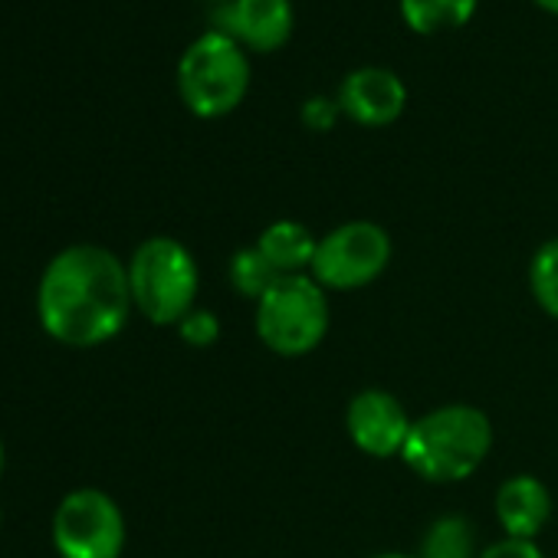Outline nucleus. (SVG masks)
I'll return each instance as SVG.
<instances>
[{"label": "nucleus", "mask_w": 558, "mask_h": 558, "mask_svg": "<svg viewBox=\"0 0 558 558\" xmlns=\"http://www.w3.org/2000/svg\"><path fill=\"white\" fill-rule=\"evenodd\" d=\"M480 0H401V17L404 24L421 34V37H434V34H447V31H460L470 24V17L476 14Z\"/></svg>", "instance_id": "13"}, {"label": "nucleus", "mask_w": 558, "mask_h": 558, "mask_svg": "<svg viewBox=\"0 0 558 558\" xmlns=\"http://www.w3.org/2000/svg\"><path fill=\"white\" fill-rule=\"evenodd\" d=\"M0 519H4V515H0Z\"/></svg>", "instance_id": "24"}, {"label": "nucleus", "mask_w": 558, "mask_h": 558, "mask_svg": "<svg viewBox=\"0 0 558 558\" xmlns=\"http://www.w3.org/2000/svg\"><path fill=\"white\" fill-rule=\"evenodd\" d=\"M129 263L96 243L60 250L37 290V316L50 339L70 349H96L112 342L132 313Z\"/></svg>", "instance_id": "1"}, {"label": "nucleus", "mask_w": 558, "mask_h": 558, "mask_svg": "<svg viewBox=\"0 0 558 558\" xmlns=\"http://www.w3.org/2000/svg\"><path fill=\"white\" fill-rule=\"evenodd\" d=\"M411 421L414 417L404 411V404L385 388H365L345 408V430L352 444L372 460L401 457L411 434Z\"/></svg>", "instance_id": "9"}, {"label": "nucleus", "mask_w": 558, "mask_h": 558, "mask_svg": "<svg viewBox=\"0 0 558 558\" xmlns=\"http://www.w3.org/2000/svg\"><path fill=\"white\" fill-rule=\"evenodd\" d=\"M535 4H538L542 11H548V14H555V17H558V0H535Z\"/></svg>", "instance_id": "20"}, {"label": "nucleus", "mask_w": 558, "mask_h": 558, "mask_svg": "<svg viewBox=\"0 0 558 558\" xmlns=\"http://www.w3.org/2000/svg\"><path fill=\"white\" fill-rule=\"evenodd\" d=\"M246 89L250 57L236 40L217 31H204L178 60V93L197 119L230 116L246 99Z\"/></svg>", "instance_id": "5"}, {"label": "nucleus", "mask_w": 558, "mask_h": 558, "mask_svg": "<svg viewBox=\"0 0 558 558\" xmlns=\"http://www.w3.org/2000/svg\"><path fill=\"white\" fill-rule=\"evenodd\" d=\"M293 27H296L293 0H227V4H214L207 31L236 40L243 50L276 53L279 47L290 44Z\"/></svg>", "instance_id": "8"}, {"label": "nucleus", "mask_w": 558, "mask_h": 558, "mask_svg": "<svg viewBox=\"0 0 558 558\" xmlns=\"http://www.w3.org/2000/svg\"><path fill=\"white\" fill-rule=\"evenodd\" d=\"M493 450V421L473 404H440L411 421L401 460L427 483L473 476Z\"/></svg>", "instance_id": "2"}, {"label": "nucleus", "mask_w": 558, "mask_h": 558, "mask_svg": "<svg viewBox=\"0 0 558 558\" xmlns=\"http://www.w3.org/2000/svg\"><path fill=\"white\" fill-rule=\"evenodd\" d=\"M129 290L135 310L151 326H178L197 310L201 272L194 253L174 236H148L129 259Z\"/></svg>", "instance_id": "4"}, {"label": "nucleus", "mask_w": 558, "mask_h": 558, "mask_svg": "<svg viewBox=\"0 0 558 558\" xmlns=\"http://www.w3.org/2000/svg\"><path fill=\"white\" fill-rule=\"evenodd\" d=\"M529 290L535 306L548 319H558V236L535 246L529 259Z\"/></svg>", "instance_id": "16"}, {"label": "nucleus", "mask_w": 558, "mask_h": 558, "mask_svg": "<svg viewBox=\"0 0 558 558\" xmlns=\"http://www.w3.org/2000/svg\"><path fill=\"white\" fill-rule=\"evenodd\" d=\"M342 112L365 129H385L404 116L408 86L388 66H359L339 86Z\"/></svg>", "instance_id": "10"}, {"label": "nucleus", "mask_w": 558, "mask_h": 558, "mask_svg": "<svg viewBox=\"0 0 558 558\" xmlns=\"http://www.w3.org/2000/svg\"><path fill=\"white\" fill-rule=\"evenodd\" d=\"M53 548L60 558H122L125 515L119 502L96 486L66 493L53 512Z\"/></svg>", "instance_id": "7"}, {"label": "nucleus", "mask_w": 558, "mask_h": 558, "mask_svg": "<svg viewBox=\"0 0 558 558\" xmlns=\"http://www.w3.org/2000/svg\"><path fill=\"white\" fill-rule=\"evenodd\" d=\"M551 509V489L532 473H515L496 489V519L509 538L535 542L538 532L548 525Z\"/></svg>", "instance_id": "11"}, {"label": "nucleus", "mask_w": 558, "mask_h": 558, "mask_svg": "<svg viewBox=\"0 0 558 558\" xmlns=\"http://www.w3.org/2000/svg\"><path fill=\"white\" fill-rule=\"evenodd\" d=\"M329 293L310 272L279 276L253 303L256 339L279 359H303L316 352L329 336Z\"/></svg>", "instance_id": "3"}, {"label": "nucleus", "mask_w": 558, "mask_h": 558, "mask_svg": "<svg viewBox=\"0 0 558 558\" xmlns=\"http://www.w3.org/2000/svg\"><path fill=\"white\" fill-rule=\"evenodd\" d=\"M227 276H230V287L236 296H246V300H259L276 279L279 272L272 269V263L259 253V246H243L230 256V266H227Z\"/></svg>", "instance_id": "15"}, {"label": "nucleus", "mask_w": 558, "mask_h": 558, "mask_svg": "<svg viewBox=\"0 0 558 558\" xmlns=\"http://www.w3.org/2000/svg\"><path fill=\"white\" fill-rule=\"evenodd\" d=\"M417 558H480L473 522L460 512H447L421 535Z\"/></svg>", "instance_id": "14"}, {"label": "nucleus", "mask_w": 558, "mask_h": 558, "mask_svg": "<svg viewBox=\"0 0 558 558\" xmlns=\"http://www.w3.org/2000/svg\"><path fill=\"white\" fill-rule=\"evenodd\" d=\"M256 246L272 263V269L279 276H303V272L313 269L319 236L300 220H272L256 236Z\"/></svg>", "instance_id": "12"}, {"label": "nucleus", "mask_w": 558, "mask_h": 558, "mask_svg": "<svg viewBox=\"0 0 558 558\" xmlns=\"http://www.w3.org/2000/svg\"><path fill=\"white\" fill-rule=\"evenodd\" d=\"M391 233L375 220H345L319 236L310 276L323 290L352 293L365 290L391 266Z\"/></svg>", "instance_id": "6"}, {"label": "nucleus", "mask_w": 558, "mask_h": 558, "mask_svg": "<svg viewBox=\"0 0 558 558\" xmlns=\"http://www.w3.org/2000/svg\"><path fill=\"white\" fill-rule=\"evenodd\" d=\"M339 116H342L339 99L310 96V99L303 102V122H306V129H313V132H329V129L339 122Z\"/></svg>", "instance_id": "18"}, {"label": "nucleus", "mask_w": 558, "mask_h": 558, "mask_svg": "<svg viewBox=\"0 0 558 558\" xmlns=\"http://www.w3.org/2000/svg\"><path fill=\"white\" fill-rule=\"evenodd\" d=\"M372 558H417V555H401V551H381V555H372Z\"/></svg>", "instance_id": "21"}, {"label": "nucleus", "mask_w": 558, "mask_h": 558, "mask_svg": "<svg viewBox=\"0 0 558 558\" xmlns=\"http://www.w3.org/2000/svg\"><path fill=\"white\" fill-rule=\"evenodd\" d=\"M0 473H4V444H0Z\"/></svg>", "instance_id": "22"}, {"label": "nucleus", "mask_w": 558, "mask_h": 558, "mask_svg": "<svg viewBox=\"0 0 558 558\" xmlns=\"http://www.w3.org/2000/svg\"><path fill=\"white\" fill-rule=\"evenodd\" d=\"M480 558H545L538 542H529V538H499L493 545H486L480 551Z\"/></svg>", "instance_id": "19"}, {"label": "nucleus", "mask_w": 558, "mask_h": 558, "mask_svg": "<svg viewBox=\"0 0 558 558\" xmlns=\"http://www.w3.org/2000/svg\"><path fill=\"white\" fill-rule=\"evenodd\" d=\"M174 329L191 349H210L220 339V319L210 310H191Z\"/></svg>", "instance_id": "17"}, {"label": "nucleus", "mask_w": 558, "mask_h": 558, "mask_svg": "<svg viewBox=\"0 0 558 558\" xmlns=\"http://www.w3.org/2000/svg\"><path fill=\"white\" fill-rule=\"evenodd\" d=\"M207 4H227V0H207Z\"/></svg>", "instance_id": "23"}]
</instances>
